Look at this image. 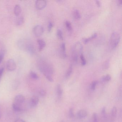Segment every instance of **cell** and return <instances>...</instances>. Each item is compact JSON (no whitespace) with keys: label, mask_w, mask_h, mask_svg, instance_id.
Masks as SVG:
<instances>
[{"label":"cell","mask_w":122,"mask_h":122,"mask_svg":"<svg viewBox=\"0 0 122 122\" xmlns=\"http://www.w3.org/2000/svg\"><path fill=\"white\" fill-rule=\"evenodd\" d=\"M37 65L39 70L43 74L47 80L50 82H53L52 75L53 74L54 70L52 65L47 61L42 59L38 61Z\"/></svg>","instance_id":"cell-1"},{"label":"cell","mask_w":122,"mask_h":122,"mask_svg":"<svg viewBox=\"0 0 122 122\" xmlns=\"http://www.w3.org/2000/svg\"><path fill=\"white\" fill-rule=\"evenodd\" d=\"M18 46L21 50L28 53L31 55L35 54V50L32 42L29 40H21L18 42Z\"/></svg>","instance_id":"cell-2"},{"label":"cell","mask_w":122,"mask_h":122,"mask_svg":"<svg viewBox=\"0 0 122 122\" xmlns=\"http://www.w3.org/2000/svg\"><path fill=\"white\" fill-rule=\"evenodd\" d=\"M83 47L80 42L76 43L73 46L72 50V61L74 63H76L78 61V57L82 54Z\"/></svg>","instance_id":"cell-3"},{"label":"cell","mask_w":122,"mask_h":122,"mask_svg":"<svg viewBox=\"0 0 122 122\" xmlns=\"http://www.w3.org/2000/svg\"><path fill=\"white\" fill-rule=\"evenodd\" d=\"M120 40V36L117 32H114L111 34L110 38V46L112 49H115L118 45Z\"/></svg>","instance_id":"cell-4"},{"label":"cell","mask_w":122,"mask_h":122,"mask_svg":"<svg viewBox=\"0 0 122 122\" xmlns=\"http://www.w3.org/2000/svg\"><path fill=\"white\" fill-rule=\"evenodd\" d=\"M44 28L40 25H37L35 26L33 29V33L36 37H40L44 33Z\"/></svg>","instance_id":"cell-5"},{"label":"cell","mask_w":122,"mask_h":122,"mask_svg":"<svg viewBox=\"0 0 122 122\" xmlns=\"http://www.w3.org/2000/svg\"><path fill=\"white\" fill-rule=\"evenodd\" d=\"M16 63L13 59H10L7 61V68L9 71H14L16 69Z\"/></svg>","instance_id":"cell-6"},{"label":"cell","mask_w":122,"mask_h":122,"mask_svg":"<svg viewBox=\"0 0 122 122\" xmlns=\"http://www.w3.org/2000/svg\"><path fill=\"white\" fill-rule=\"evenodd\" d=\"M25 97L24 96L22 95H18L15 97L13 103L22 105L25 102Z\"/></svg>","instance_id":"cell-7"},{"label":"cell","mask_w":122,"mask_h":122,"mask_svg":"<svg viewBox=\"0 0 122 122\" xmlns=\"http://www.w3.org/2000/svg\"><path fill=\"white\" fill-rule=\"evenodd\" d=\"M47 2L46 0H37L36 2V7L38 10H41L46 7L47 5Z\"/></svg>","instance_id":"cell-8"},{"label":"cell","mask_w":122,"mask_h":122,"mask_svg":"<svg viewBox=\"0 0 122 122\" xmlns=\"http://www.w3.org/2000/svg\"><path fill=\"white\" fill-rule=\"evenodd\" d=\"M39 102V99L37 96H33L31 97L29 102L30 106L31 107L33 108L36 107Z\"/></svg>","instance_id":"cell-9"},{"label":"cell","mask_w":122,"mask_h":122,"mask_svg":"<svg viewBox=\"0 0 122 122\" xmlns=\"http://www.w3.org/2000/svg\"><path fill=\"white\" fill-rule=\"evenodd\" d=\"M60 55L62 58H65L67 57L66 53V46L65 43H63L61 45L60 48Z\"/></svg>","instance_id":"cell-10"},{"label":"cell","mask_w":122,"mask_h":122,"mask_svg":"<svg viewBox=\"0 0 122 122\" xmlns=\"http://www.w3.org/2000/svg\"><path fill=\"white\" fill-rule=\"evenodd\" d=\"M37 42L38 45V50L39 51H42L46 46L45 42L42 39H38Z\"/></svg>","instance_id":"cell-11"},{"label":"cell","mask_w":122,"mask_h":122,"mask_svg":"<svg viewBox=\"0 0 122 122\" xmlns=\"http://www.w3.org/2000/svg\"><path fill=\"white\" fill-rule=\"evenodd\" d=\"M87 115V112L84 110L79 111L77 113V116L79 118H83L86 117Z\"/></svg>","instance_id":"cell-12"},{"label":"cell","mask_w":122,"mask_h":122,"mask_svg":"<svg viewBox=\"0 0 122 122\" xmlns=\"http://www.w3.org/2000/svg\"><path fill=\"white\" fill-rule=\"evenodd\" d=\"M12 108L14 111L17 112H21L23 110L22 105H18L17 103H13L12 105Z\"/></svg>","instance_id":"cell-13"},{"label":"cell","mask_w":122,"mask_h":122,"mask_svg":"<svg viewBox=\"0 0 122 122\" xmlns=\"http://www.w3.org/2000/svg\"><path fill=\"white\" fill-rule=\"evenodd\" d=\"M22 11L21 7L19 5H17L15 6L14 8V14L15 16L18 17L20 15Z\"/></svg>","instance_id":"cell-14"},{"label":"cell","mask_w":122,"mask_h":122,"mask_svg":"<svg viewBox=\"0 0 122 122\" xmlns=\"http://www.w3.org/2000/svg\"><path fill=\"white\" fill-rule=\"evenodd\" d=\"M72 15L73 18L76 20H80L81 17L80 13L78 10H75L72 12Z\"/></svg>","instance_id":"cell-15"},{"label":"cell","mask_w":122,"mask_h":122,"mask_svg":"<svg viewBox=\"0 0 122 122\" xmlns=\"http://www.w3.org/2000/svg\"><path fill=\"white\" fill-rule=\"evenodd\" d=\"M97 36V34L96 33H95L93 34L91 37H90L88 38H84L83 39V42L84 43L86 44L88 43L89 41H90L91 40L96 38Z\"/></svg>","instance_id":"cell-16"},{"label":"cell","mask_w":122,"mask_h":122,"mask_svg":"<svg viewBox=\"0 0 122 122\" xmlns=\"http://www.w3.org/2000/svg\"><path fill=\"white\" fill-rule=\"evenodd\" d=\"M25 21L24 17L21 16L18 18L16 21V25L18 26L22 25L24 23Z\"/></svg>","instance_id":"cell-17"},{"label":"cell","mask_w":122,"mask_h":122,"mask_svg":"<svg viewBox=\"0 0 122 122\" xmlns=\"http://www.w3.org/2000/svg\"><path fill=\"white\" fill-rule=\"evenodd\" d=\"M73 72V66L72 65L70 66L66 74V77L68 78L72 74Z\"/></svg>","instance_id":"cell-18"},{"label":"cell","mask_w":122,"mask_h":122,"mask_svg":"<svg viewBox=\"0 0 122 122\" xmlns=\"http://www.w3.org/2000/svg\"><path fill=\"white\" fill-rule=\"evenodd\" d=\"M57 91L58 97H61L62 94L63 90L62 87L60 85H58L57 86Z\"/></svg>","instance_id":"cell-19"},{"label":"cell","mask_w":122,"mask_h":122,"mask_svg":"<svg viewBox=\"0 0 122 122\" xmlns=\"http://www.w3.org/2000/svg\"><path fill=\"white\" fill-rule=\"evenodd\" d=\"M30 77L33 80H37L39 78V76L37 74L33 71H31L30 73Z\"/></svg>","instance_id":"cell-20"},{"label":"cell","mask_w":122,"mask_h":122,"mask_svg":"<svg viewBox=\"0 0 122 122\" xmlns=\"http://www.w3.org/2000/svg\"><path fill=\"white\" fill-rule=\"evenodd\" d=\"M66 27L67 30L69 31H71L72 30V27L71 23L69 21H66L65 22Z\"/></svg>","instance_id":"cell-21"},{"label":"cell","mask_w":122,"mask_h":122,"mask_svg":"<svg viewBox=\"0 0 122 122\" xmlns=\"http://www.w3.org/2000/svg\"><path fill=\"white\" fill-rule=\"evenodd\" d=\"M57 36L58 39L62 40L63 39V35L62 32L60 29H58L57 30Z\"/></svg>","instance_id":"cell-22"},{"label":"cell","mask_w":122,"mask_h":122,"mask_svg":"<svg viewBox=\"0 0 122 122\" xmlns=\"http://www.w3.org/2000/svg\"><path fill=\"white\" fill-rule=\"evenodd\" d=\"M80 57L81 60V65L83 66L85 65H86V61L84 56L82 54L80 56Z\"/></svg>","instance_id":"cell-23"},{"label":"cell","mask_w":122,"mask_h":122,"mask_svg":"<svg viewBox=\"0 0 122 122\" xmlns=\"http://www.w3.org/2000/svg\"><path fill=\"white\" fill-rule=\"evenodd\" d=\"M117 109L116 107H113L111 111V115L113 117H115L117 115Z\"/></svg>","instance_id":"cell-24"},{"label":"cell","mask_w":122,"mask_h":122,"mask_svg":"<svg viewBox=\"0 0 122 122\" xmlns=\"http://www.w3.org/2000/svg\"><path fill=\"white\" fill-rule=\"evenodd\" d=\"M92 122H98V117L97 113H93L92 117Z\"/></svg>","instance_id":"cell-25"},{"label":"cell","mask_w":122,"mask_h":122,"mask_svg":"<svg viewBox=\"0 0 122 122\" xmlns=\"http://www.w3.org/2000/svg\"><path fill=\"white\" fill-rule=\"evenodd\" d=\"M103 80L105 82H108L111 80V77L109 75H107L105 76L102 78Z\"/></svg>","instance_id":"cell-26"},{"label":"cell","mask_w":122,"mask_h":122,"mask_svg":"<svg viewBox=\"0 0 122 122\" xmlns=\"http://www.w3.org/2000/svg\"><path fill=\"white\" fill-rule=\"evenodd\" d=\"M39 94L41 97H45L47 95V92L45 90H41L39 91Z\"/></svg>","instance_id":"cell-27"},{"label":"cell","mask_w":122,"mask_h":122,"mask_svg":"<svg viewBox=\"0 0 122 122\" xmlns=\"http://www.w3.org/2000/svg\"><path fill=\"white\" fill-rule=\"evenodd\" d=\"M5 55V51H1L0 52V64L2 63L4 58Z\"/></svg>","instance_id":"cell-28"},{"label":"cell","mask_w":122,"mask_h":122,"mask_svg":"<svg viewBox=\"0 0 122 122\" xmlns=\"http://www.w3.org/2000/svg\"><path fill=\"white\" fill-rule=\"evenodd\" d=\"M97 82L96 81H94L92 82L91 84V88L93 90H95L96 87L97 85Z\"/></svg>","instance_id":"cell-29"},{"label":"cell","mask_w":122,"mask_h":122,"mask_svg":"<svg viewBox=\"0 0 122 122\" xmlns=\"http://www.w3.org/2000/svg\"><path fill=\"white\" fill-rule=\"evenodd\" d=\"M53 27V24L52 23L50 22L48 23V32H50L51 31Z\"/></svg>","instance_id":"cell-30"},{"label":"cell","mask_w":122,"mask_h":122,"mask_svg":"<svg viewBox=\"0 0 122 122\" xmlns=\"http://www.w3.org/2000/svg\"><path fill=\"white\" fill-rule=\"evenodd\" d=\"M69 114L70 117H74V113H73V109L72 108H70V110H69Z\"/></svg>","instance_id":"cell-31"},{"label":"cell","mask_w":122,"mask_h":122,"mask_svg":"<svg viewBox=\"0 0 122 122\" xmlns=\"http://www.w3.org/2000/svg\"><path fill=\"white\" fill-rule=\"evenodd\" d=\"M4 71V68L2 67L0 68V81L1 80V78L2 77Z\"/></svg>","instance_id":"cell-32"},{"label":"cell","mask_w":122,"mask_h":122,"mask_svg":"<svg viewBox=\"0 0 122 122\" xmlns=\"http://www.w3.org/2000/svg\"><path fill=\"white\" fill-rule=\"evenodd\" d=\"M15 122H26L24 120L22 119H17Z\"/></svg>","instance_id":"cell-33"},{"label":"cell","mask_w":122,"mask_h":122,"mask_svg":"<svg viewBox=\"0 0 122 122\" xmlns=\"http://www.w3.org/2000/svg\"><path fill=\"white\" fill-rule=\"evenodd\" d=\"M96 4H97L98 7H100L101 5V2L100 1L96 0Z\"/></svg>","instance_id":"cell-34"},{"label":"cell","mask_w":122,"mask_h":122,"mask_svg":"<svg viewBox=\"0 0 122 122\" xmlns=\"http://www.w3.org/2000/svg\"><path fill=\"white\" fill-rule=\"evenodd\" d=\"M122 1L121 0H118V5L119 6H121L122 5Z\"/></svg>","instance_id":"cell-35"},{"label":"cell","mask_w":122,"mask_h":122,"mask_svg":"<svg viewBox=\"0 0 122 122\" xmlns=\"http://www.w3.org/2000/svg\"></svg>","instance_id":"cell-36"}]
</instances>
